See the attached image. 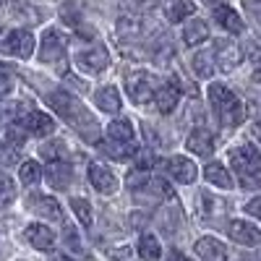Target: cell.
I'll return each mask as SVG.
<instances>
[{
  "label": "cell",
  "mask_w": 261,
  "mask_h": 261,
  "mask_svg": "<svg viewBox=\"0 0 261 261\" xmlns=\"http://www.w3.org/2000/svg\"><path fill=\"white\" fill-rule=\"evenodd\" d=\"M47 105L76 130L84 141L99 144V123H97V118L86 110L73 94H68V92H50L47 94Z\"/></svg>",
  "instance_id": "obj_1"
},
{
  "label": "cell",
  "mask_w": 261,
  "mask_h": 261,
  "mask_svg": "<svg viewBox=\"0 0 261 261\" xmlns=\"http://www.w3.org/2000/svg\"><path fill=\"white\" fill-rule=\"evenodd\" d=\"M209 102H212L214 113H217V120H220L222 128H235V125L243 123L246 107L225 84H212L209 86Z\"/></svg>",
  "instance_id": "obj_2"
},
{
  "label": "cell",
  "mask_w": 261,
  "mask_h": 261,
  "mask_svg": "<svg viewBox=\"0 0 261 261\" xmlns=\"http://www.w3.org/2000/svg\"><path fill=\"white\" fill-rule=\"evenodd\" d=\"M230 162H232V170L238 172V178L246 188H261V157L258 151L248 144L238 146L230 151Z\"/></svg>",
  "instance_id": "obj_3"
},
{
  "label": "cell",
  "mask_w": 261,
  "mask_h": 261,
  "mask_svg": "<svg viewBox=\"0 0 261 261\" xmlns=\"http://www.w3.org/2000/svg\"><path fill=\"white\" fill-rule=\"evenodd\" d=\"M0 50H3L6 55L27 60L34 53V37L27 29H13V32H8L3 39H0Z\"/></svg>",
  "instance_id": "obj_4"
},
{
  "label": "cell",
  "mask_w": 261,
  "mask_h": 261,
  "mask_svg": "<svg viewBox=\"0 0 261 261\" xmlns=\"http://www.w3.org/2000/svg\"><path fill=\"white\" fill-rule=\"evenodd\" d=\"M125 92L130 97V102L136 105H146L151 97H154V79H151L146 71H134L125 76Z\"/></svg>",
  "instance_id": "obj_5"
},
{
  "label": "cell",
  "mask_w": 261,
  "mask_h": 261,
  "mask_svg": "<svg viewBox=\"0 0 261 261\" xmlns=\"http://www.w3.org/2000/svg\"><path fill=\"white\" fill-rule=\"evenodd\" d=\"M76 65H79V71L89 73V76H97L110 65V53H107V47H102V45H94V47L81 50L76 55Z\"/></svg>",
  "instance_id": "obj_6"
},
{
  "label": "cell",
  "mask_w": 261,
  "mask_h": 261,
  "mask_svg": "<svg viewBox=\"0 0 261 261\" xmlns=\"http://www.w3.org/2000/svg\"><path fill=\"white\" fill-rule=\"evenodd\" d=\"M39 60L42 63H65V37L58 29H47L42 34V47H39Z\"/></svg>",
  "instance_id": "obj_7"
},
{
  "label": "cell",
  "mask_w": 261,
  "mask_h": 261,
  "mask_svg": "<svg viewBox=\"0 0 261 261\" xmlns=\"http://www.w3.org/2000/svg\"><path fill=\"white\" fill-rule=\"evenodd\" d=\"M214 58H217L220 71L232 73L238 65L243 63V50L238 47L235 42H230V39H217V42H214Z\"/></svg>",
  "instance_id": "obj_8"
},
{
  "label": "cell",
  "mask_w": 261,
  "mask_h": 261,
  "mask_svg": "<svg viewBox=\"0 0 261 261\" xmlns=\"http://www.w3.org/2000/svg\"><path fill=\"white\" fill-rule=\"evenodd\" d=\"M162 167L167 170V175L172 180H178V183H196V178H199V170H196V165L188 160V157H170L162 162Z\"/></svg>",
  "instance_id": "obj_9"
},
{
  "label": "cell",
  "mask_w": 261,
  "mask_h": 261,
  "mask_svg": "<svg viewBox=\"0 0 261 261\" xmlns=\"http://www.w3.org/2000/svg\"><path fill=\"white\" fill-rule=\"evenodd\" d=\"M86 172H89V183L94 186L97 193L110 196V193L118 191V178L110 172V167H105V165H99V162H92Z\"/></svg>",
  "instance_id": "obj_10"
},
{
  "label": "cell",
  "mask_w": 261,
  "mask_h": 261,
  "mask_svg": "<svg viewBox=\"0 0 261 261\" xmlns=\"http://www.w3.org/2000/svg\"><path fill=\"white\" fill-rule=\"evenodd\" d=\"M27 206H29L34 214L47 217V220H53V222H60V220H63V209H60V204L53 199V196H45V193H32L29 199H27Z\"/></svg>",
  "instance_id": "obj_11"
},
{
  "label": "cell",
  "mask_w": 261,
  "mask_h": 261,
  "mask_svg": "<svg viewBox=\"0 0 261 261\" xmlns=\"http://www.w3.org/2000/svg\"><path fill=\"white\" fill-rule=\"evenodd\" d=\"M18 125L24 130H29L32 136H50L55 130V120L47 113H42V110H29L24 118H21Z\"/></svg>",
  "instance_id": "obj_12"
},
{
  "label": "cell",
  "mask_w": 261,
  "mask_h": 261,
  "mask_svg": "<svg viewBox=\"0 0 261 261\" xmlns=\"http://www.w3.org/2000/svg\"><path fill=\"white\" fill-rule=\"evenodd\" d=\"M227 232L235 243L241 246H258L261 243V230L253 225V222H246V220H232L227 225Z\"/></svg>",
  "instance_id": "obj_13"
},
{
  "label": "cell",
  "mask_w": 261,
  "mask_h": 261,
  "mask_svg": "<svg viewBox=\"0 0 261 261\" xmlns=\"http://www.w3.org/2000/svg\"><path fill=\"white\" fill-rule=\"evenodd\" d=\"M24 238L29 241V246H34L37 251H50V248L55 246V232H53L47 225H39V222L29 225V227L24 230Z\"/></svg>",
  "instance_id": "obj_14"
},
{
  "label": "cell",
  "mask_w": 261,
  "mask_h": 261,
  "mask_svg": "<svg viewBox=\"0 0 261 261\" xmlns=\"http://www.w3.org/2000/svg\"><path fill=\"white\" fill-rule=\"evenodd\" d=\"M154 102H157V107H160V113L170 115V113L178 107V102H180V89H178V84H162V86H157Z\"/></svg>",
  "instance_id": "obj_15"
},
{
  "label": "cell",
  "mask_w": 261,
  "mask_h": 261,
  "mask_svg": "<svg viewBox=\"0 0 261 261\" xmlns=\"http://www.w3.org/2000/svg\"><path fill=\"white\" fill-rule=\"evenodd\" d=\"M196 256H199L201 261H225L227 258V248L217 241V238L206 235V238H201V241L196 243Z\"/></svg>",
  "instance_id": "obj_16"
},
{
  "label": "cell",
  "mask_w": 261,
  "mask_h": 261,
  "mask_svg": "<svg viewBox=\"0 0 261 261\" xmlns=\"http://www.w3.org/2000/svg\"><path fill=\"white\" fill-rule=\"evenodd\" d=\"M186 146H188V151H193L196 157H209L212 151H214V139H212L209 130H204V128H196L193 134L188 136Z\"/></svg>",
  "instance_id": "obj_17"
},
{
  "label": "cell",
  "mask_w": 261,
  "mask_h": 261,
  "mask_svg": "<svg viewBox=\"0 0 261 261\" xmlns=\"http://www.w3.org/2000/svg\"><path fill=\"white\" fill-rule=\"evenodd\" d=\"M45 178H47V183L55 191H65L71 186V167H68V162H50L47 170H45Z\"/></svg>",
  "instance_id": "obj_18"
},
{
  "label": "cell",
  "mask_w": 261,
  "mask_h": 261,
  "mask_svg": "<svg viewBox=\"0 0 261 261\" xmlns=\"http://www.w3.org/2000/svg\"><path fill=\"white\" fill-rule=\"evenodd\" d=\"M206 39H209V24H206V21L193 18V21H188V24L183 27V42H186V45L199 47V45H204Z\"/></svg>",
  "instance_id": "obj_19"
},
{
  "label": "cell",
  "mask_w": 261,
  "mask_h": 261,
  "mask_svg": "<svg viewBox=\"0 0 261 261\" xmlns=\"http://www.w3.org/2000/svg\"><path fill=\"white\" fill-rule=\"evenodd\" d=\"M214 21H217V24H220L225 32H232V34H241V32H243V18L238 16L230 6L214 8Z\"/></svg>",
  "instance_id": "obj_20"
},
{
  "label": "cell",
  "mask_w": 261,
  "mask_h": 261,
  "mask_svg": "<svg viewBox=\"0 0 261 261\" xmlns=\"http://www.w3.org/2000/svg\"><path fill=\"white\" fill-rule=\"evenodd\" d=\"M94 105L99 107L102 113L115 115V113L120 110V94H118V89H115V86H102V89H97Z\"/></svg>",
  "instance_id": "obj_21"
},
{
  "label": "cell",
  "mask_w": 261,
  "mask_h": 261,
  "mask_svg": "<svg viewBox=\"0 0 261 261\" xmlns=\"http://www.w3.org/2000/svg\"><path fill=\"white\" fill-rule=\"evenodd\" d=\"M214 65H217V58H214V50H199L191 60V68L199 79H212L214 73Z\"/></svg>",
  "instance_id": "obj_22"
},
{
  "label": "cell",
  "mask_w": 261,
  "mask_h": 261,
  "mask_svg": "<svg viewBox=\"0 0 261 261\" xmlns=\"http://www.w3.org/2000/svg\"><path fill=\"white\" fill-rule=\"evenodd\" d=\"M24 115H27V110L21 102H0V130L13 123H21Z\"/></svg>",
  "instance_id": "obj_23"
},
{
  "label": "cell",
  "mask_w": 261,
  "mask_h": 261,
  "mask_svg": "<svg viewBox=\"0 0 261 261\" xmlns=\"http://www.w3.org/2000/svg\"><path fill=\"white\" fill-rule=\"evenodd\" d=\"M204 178H206L212 186H217V188H232V175L225 170V165H220V162L206 165V167H204Z\"/></svg>",
  "instance_id": "obj_24"
},
{
  "label": "cell",
  "mask_w": 261,
  "mask_h": 261,
  "mask_svg": "<svg viewBox=\"0 0 261 261\" xmlns=\"http://www.w3.org/2000/svg\"><path fill=\"white\" fill-rule=\"evenodd\" d=\"M107 136H110V141H118V144H130L134 141V123L130 120H113L110 125H107Z\"/></svg>",
  "instance_id": "obj_25"
},
{
  "label": "cell",
  "mask_w": 261,
  "mask_h": 261,
  "mask_svg": "<svg viewBox=\"0 0 261 261\" xmlns=\"http://www.w3.org/2000/svg\"><path fill=\"white\" fill-rule=\"evenodd\" d=\"M165 13H167V18L172 21V24H178V21H186L188 16H193V3L191 0H170Z\"/></svg>",
  "instance_id": "obj_26"
},
{
  "label": "cell",
  "mask_w": 261,
  "mask_h": 261,
  "mask_svg": "<svg viewBox=\"0 0 261 261\" xmlns=\"http://www.w3.org/2000/svg\"><path fill=\"white\" fill-rule=\"evenodd\" d=\"M139 256L146 258V261H154L162 256V246L154 235H141L139 238Z\"/></svg>",
  "instance_id": "obj_27"
},
{
  "label": "cell",
  "mask_w": 261,
  "mask_h": 261,
  "mask_svg": "<svg viewBox=\"0 0 261 261\" xmlns=\"http://www.w3.org/2000/svg\"><path fill=\"white\" fill-rule=\"evenodd\" d=\"M99 149H102V154H107V157H113V160H120V162H125L128 157H134V149H130L128 144H118V141H107V144H97Z\"/></svg>",
  "instance_id": "obj_28"
},
{
  "label": "cell",
  "mask_w": 261,
  "mask_h": 261,
  "mask_svg": "<svg viewBox=\"0 0 261 261\" xmlns=\"http://www.w3.org/2000/svg\"><path fill=\"white\" fill-rule=\"evenodd\" d=\"M18 178L24 186H37L42 180V167L34 162V160H27L21 162V170H18Z\"/></svg>",
  "instance_id": "obj_29"
},
{
  "label": "cell",
  "mask_w": 261,
  "mask_h": 261,
  "mask_svg": "<svg viewBox=\"0 0 261 261\" xmlns=\"http://www.w3.org/2000/svg\"><path fill=\"white\" fill-rule=\"evenodd\" d=\"M71 209H73V214L79 217V222H81L84 227H92L94 217H92V206H89V201H86V199H79V196H73V199H71Z\"/></svg>",
  "instance_id": "obj_30"
},
{
  "label": "cell",
  "mask_w": 261,
  "mask_h": 261,
  "mask_svg": "<svg viewBox=\"0 0 261 261\" xmlns=\"http://www.w3.org/2000/svg\"><path fill=\"white\" fill-rule=\"evenodd\" d=\"M39 151H42V157L47 160V165L50 162H65V151H68V146H65L63 141H50V144L42 146Z\"/></svg>",
  "instance_id": "obj_31"
},
{
  "label": "cell",
  "mask_w": 261,
  "mask_h": 261,
  "mask_svg": "<svg viewBox=\"0 0 261 261\" xmlns=\"http://www.w3.org/2000/svg\"><path fill=\"white\" fill-rule=\"evenodd\" d=\"M139 32H141V24H139V18H128V16H123V18L118 21V37H120V39H130V37H139Z\"/></svg>",
  "instance_id": "obj_32"
},
{
  "label": "cell",
  "mask_w": 261,
  "mask_h": 261,
  "mask_svg": "<svg viewBox=\"0 0 261 261\" xmlns=\"http://www.w3.org/2000/svg\"><path fill=\"white\" fill-rule=\"evenodd\" d=\"M16 199V183L8 175H0V209H6Z\"/></svg>",
  "instance_id": "obj_33"
},
{
  "label": "cell",
  "mask_w": 261,
  "mask_h": 261,
  "mask_svg": "<svg viewBox=\"0 0 261 261\" xmlns=\"http://www.w3.org/2000/svg\"><path fill=\"white\" fill-rule=\"evenodd\" d=\"M201 204H204V217H212L217 212H222V201L214 199V196L206 193V191H201Z\"/></svg>",
  "instance_id": "obj_34"
},
{
  "label": "cell",
  "mask_w": 261,
  "mask_h": 261,
  "mask_svg": "<svg viewBox=\"0 0 261 261\" xmlns=\"http://www.w3.org/2000/svg\"><path fill=\"white\" fill-rule=\"evenodd\" d=\"M13 89V73L8 71V65H0V97L11 94Z\"/></svg>",
  "instance_id": "obj_35"
},
{
  "label": "cell",
  "mask_w": 261,
  "mask_h": 261,
  "mask_svg": "<svg viewBox=\"0 0 261 261\" xmlns=\"http://www.w3.org/2000/svg\"><path fill=\"white\" fill-rule=\"evenodd\" d=\"M246 212L253 214L256 220H261V196H256V199H251V201L246 204Z\"/></svg>",
  "instance_id": "obj_36"
},
{
  "label": "cell",
  "mask_w": 261,
  "mask_h": 261,
  "mask_svg": "<svg viewBox=\"0 0 261 261\" xmlns=\"http://www.w3.org/2000/svg\"><path fill=\"white\" fill-rule=\"evenodd\" d=\"M65 243H71L73 251H81V243H79V238H76V230L65 225Z\"/></svg>",
  "instance_id": "obj_37"
},
{
  "label": "cell",
  "mask_w": 261,
  "mask_h": 261,
  "mask_svg": "<svg viewBox=\"0 0 261 261\" xmlns=\"http://www.w3.org/2000/svg\"><path fill=\"white\" fill-rule=\"evenodd\" d=\"M248 58H251V63L258 68V65H261V47H258V45H248Z\"/></svg>",
  "instance_id": "obj_38"
},
{
  "label": "cell",
  "mask_w": 261,
  "mask_h": 261,
  "mask_svg": "<svg viewBox=\"0 0 261 261\" xmlns=\"http://www.w3.org/2000/svg\"><path fill=\"white\" fill-rule=\"evenodd\" d=\"M130 256H134V253H130V248H120V251L113 253V261H134Z\"/></svg>",
  "instance_id": "obj_39"
},
{
  "label": "cell",
  "mask_w": 261,
  "mask_h": 261,
  "mask_svg": "<svg viewBox=\"0 0 261 261\" xmlns=\"http://www.w3.org/2000/svg\"><path fill=\"white\" fill-rule=\"evenodd\" d=\"M167 261H191L186 253H180V251H172L170 256H167Z\"/></svg>",
  "instance_id": "obj_40"
},
{
  "label": "cell",
  "mask_w": 261,
  "mask_h": 261,
  "mask_svg": "<svg viewBox=\"0 0 261 261\" xmlns=\"http://www.w3.org/2000/svg\"><path fill=\"white\" fill-rule=\"evenodd\" d=\"M47 261H76V258H71V256H65V253H53Z\"/></svg>",
  "instance_id": "obj_41"
},
{
  "label": "cell",
  "mask_w": 261,
  "mask_h": 261,
  "mask_svg": "<svg viewBox=\"0 0 261 261\" xmlns=\"http://www.w3.org/2000/svg\"><path fill=\"white\" fill-rule=\"evenodd\" d=\"M204 3H206V6H212V8H220V6H225V3H227V0H204Z\"/></svg>",
  "instance_id": "obj_42"
},
{
  "label": "cell",
  "mask_w": 261,
  "mask_h": 261,
  "mask_svg": "<svg viewBox=\"0 0 261 261\" xmlns=\"http://www.w3.org/2000/svg\"><path fill=\"white\" fill-rule=\"evenodd\" d=\"M253 134H256V139L261 141V120H256V123H253Z\"/></svg>",
  "instance_id": "obj_43"
},
{
  "label": "cell",
  "mask_w": 261,
  "mask_h": 261,
  "mask_svg": "<svg viewBox=\"0 0 261 261\" xmlns=\"http://www.w3.org/2000/svg\"><path fill=\"white\" fill-rule=\"evenodd\" d=\"M251 13H253V16L261 21V3H258V6H253V8H251Z\"/></svg>",
  "instance_id": "obj_44"
},
{
  "label": "cell",
  "mask_w": 261,
  "mask_h": 261,
  "mask_svg": "<svg viewBox=\"0 0 261 261\" xmlns=\"http://www.w3.org/2000/svg\"><path fill=\"white\" fill-rule=\"evenodd\" d=\"M253 79H256V81H258V84H261V65H258V68H256V71H253Z\"/></svg>",
  "instance_id": "obj_45"
}]
</instances>
